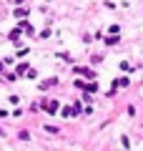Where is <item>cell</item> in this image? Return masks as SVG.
Returning a JSON list of instances; mask_svg holds the SVG:
<instances>
[{"instance_id":"1","label":"cell","mask_w":143,"mask_h":151,"mask_svg":"<svg viewBox=\"0 0 143 151\" xmlns=\"http://www.w3.org/2000/svg\"><path fill=\"white\" fill-rule=\"evenodd\" d=\"M45 111H48V113H55V111H58V103H55V101H50V103L45 106Z\"/></svg>"},{"instance_id":"2","label":"cell","mask_w":143,"mask_h":151,"mask_svg":"<svg viewBox=\"0 0 143 151\" xmlns=\"http://www.w3.org/2000/svg\"><path fill=\"white\" fill-rule=\"evenodd\" d=\"M15 15H18V18H23V15H28V8H18V10H15Z\"/></svg>"}]
</instances>
